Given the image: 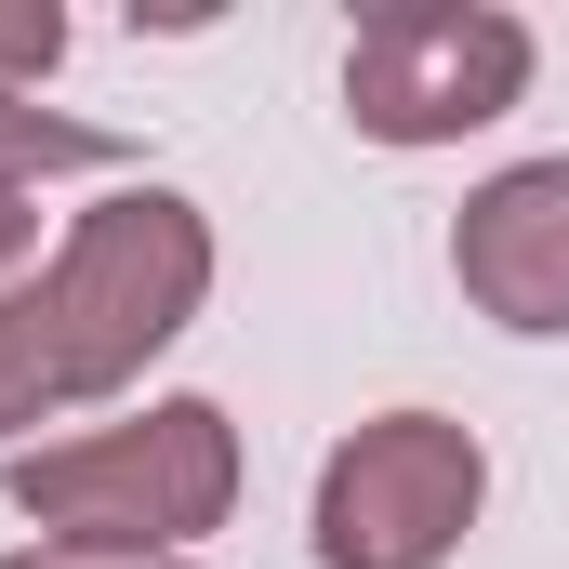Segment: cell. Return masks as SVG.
<instances>
[{"instance_id":"5","label":"cell","mask_w":569,"mask_h":569,"mask_svg":"<svg viewBox=\"0 0 569 569\" xmlns=\"http://www.w3.org/2000/svg\"><path fill=\"white\" fill-rule=\"evenodd\" d=\"M450 279L490 331H569V159H517L450 212Z\"/></svg>"},{"instance_id":"3","label":"cell","mask_w":569,"mask_h":569,"mask_svg":"<svg viewBox=\"0 0 569 569\" xmlns=\"http://www.w3.org/2000/svg\"><path fill=\"white\" fill-rule=\"evenodd\" d=\"M530 93V27L503 0H385L345 27V120L371 146H463Z\"/></svg>"},{"instance_id":"1","label":"cell","mask_w":569,"mask_h":569,"mask_svg":"<svg viewBox=\"0 0 569 569\" xmlns=\"http://www.w3.org/2000/svg\"><path fill=\"white\" fill-rule=\"evenodd\" d=\"M13 517L40 543H93V557H199V530H226L239 503V425L212 398H146L133 425H80L0 463Z\"/></svg>"},{"instance_id":"4","label":"cell","mask_w":569,"mask_h":569,"mask_svg":"<svg viewBox=\"0 0 569 569\" xmlns=\"http://www.w3.org/2000/svg\"><path fill=\"white\" fill-rule=\"evenodd\" d=\"M490 503V450L450 411H371L318 463V569H450Z\"/></svg>"},{"instance_id":"6","label":"cell","mask_w":569,"mask_h":569,"mask_svg":"<svg viewBox=\"0 0 569 569\" xmlns=\"http://www.w3.org/2000/svg\"><path fill=\"white\" fill-rule=\"evenodd\" d=\"M67 331H53V291L13 279L0 291V450H40V425L67 411Z\"/></svg>"},{"instance_id":"8","label":"cell","mask_w":569,"mask_h":569,"mask_svg":"<svg viewBox=\"0 0 569 569\" xmlns=\"http://www.w3.org/2000/svg\"><path fill=\"white\" fill-rule=\"evenodd\" d=\"M67 67V13L53 0H27V13H0V93H40Z\"/></svg>"},{"instance_id":"10","label":"cell","mask_w":569,"mask_h":569,"mask_svg":"<svg viewBox=\"0 0 569 569\" xmlns=\"http://www.w3.org/2000/svg\"><path fill=\"white\" fill-rule=\"evenodd\" d=\"M27 239H40V226H27V212H0V291L27 279Z\"/></svg>"},{"instance_id":"2","label":"cell","mask_w":569,"mask_h":569,"mask_svg":"<svg viewBox=\"0 0 569 569\" xmlns=\"http://www.w3.org/2000/svg\"><path fill=\"white\" fill-rule=\"evenodd\" d=\"M40 291H53V331H67V385L120 398V385H146V358L186 345V318L212 305V226H199L186 186H107L67 226V252L40 266Z\"/></svg>"},{"instance_id":"9","label":"cell","mask_w":569,"mask_h":569,"mask_svg":"<svg viewBox=\"0 0 569 569\" xmlns=\"http://www.w3.org/2000/svg\"><path fill=\"white\" fill-rule=\"evenodd\" d=\"M0 569H199V557H93V543H27V557Z\"/></svg>"},{"instance_id":"7","label":"cell","mask_w":569,"mask_h":569,"mask_svg":"<svg viewBox=\"0 0 569 569\" xmlns=\"http://www.w3.org/2000/svg\"><path fill=\"white\" fill-rule=\"evenodd\" d=\"M133 146L93 133V120H67V107H40V93H0V212L27 199V186H53V172H120Z\"/></svg>"}]
</instances>
